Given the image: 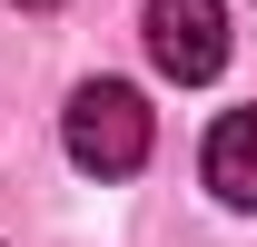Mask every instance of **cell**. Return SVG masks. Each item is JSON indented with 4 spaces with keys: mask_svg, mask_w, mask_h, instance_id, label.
<instances>
[{
    "mask_svg": "<svg viewBox=\"0 0 257 247\" xmlns=\"http://www.w3.org/2000/svg\"><path fill=\"white\" fill-rule=\"evenodd\" d=\"M60 139H69V158H79L89 178H128V168L149 158V99L119 89V79H89V89H69Z\"/></svg>",
    "mask_w": 257,
    "mask_h": 247,
    "instance_id": "1",
    "label": "cell"
},
{
    "mask_svg": "<svg viewBox=\"0 0 257 247\" xmlns=\"http://www.w3.org/2000/svg\"><path fill=\"white\" fill-rule=\"evenodd\" d=\"M149 60L168 79H218L227 69V10L218 0H149Z\"/></svg>",
    "mask_w": 257,
    "mask_h": 247,
    "instance_id": "2",
    "label": "cell"
},
{
    "mask_svg": "<svg viewBox=\"0 0 257 247\" xmlns=\"http://www.w3.org/2000/svg\"><path fill=\"white\" fill-rule=\"evenodd\" d=\"M208 188L227 208H257V109H227L208 129Z\"/></svg>",
    "mask_w": 257,
    "mask_h": 247,
    "instance_id": "3",
    "label": "cell"
},
{
    "mask_svg": "<svg viewBox=\"0 0 257 247\" xmlns=\"http://www.w3.org/2000/svg\"><path fill=\"white\" fill-rule=\"evenodd\" d=\"M20 10H60V0H20Z\"/></svg>",
    "mask_w": 257,
    "mask_h": 247,
    "instance_id": "4",
    "label": "cell"
}]
</instances>
